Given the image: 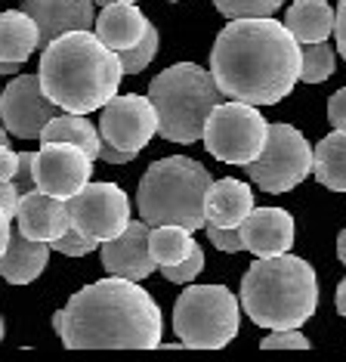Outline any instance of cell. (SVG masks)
<instances>
[{
  "label": "cell",
  "instance_id": "1",
  "mask_svg": "<svg viewBox=\"0 0 346 362\" xmlns=\"http://www.w3.org/2000/svg\"><path fill=\"white\" fill-rule=\"evenodd\" d=\"M300 44L272 16L229 19L210 50V75L220 93L251 105H275L297 87Z\"/></svg>",
  "mask_w": 346,
  "mask_h": 362
},
{
  "label": "cell",
  "instance_id": "2",
  "mask_svg": "<svg viewBox=\"0 0 346 362\" xmlns=\"http://www.w3.org/2000/svg\"><path fill=\"white\" fill-rule=\"evenodd\" d=\"M53 328L68 350H155L164 319L139 282L109 276L74 291L53 316Z\"/></svg>",
  "mask_w": 346,
  "mask_h": 362
},
{
  "label": "cell",
  "instance_id": "3",
  "mask_svg": "<svg viewBox=\"0 0 346 362\" xmlns=\"http://www.w3.org/2000/svg\"><path fill=\"white\" fill-rule=\"evenodd\" d=\"M37 78L44 93L62 112H99L118 93L124 69L121 56L96 37L93 28L65 31L40 50Z\"/></svg>",
  "mask_w": 346,
  "mask_h": 362
},
{
  "label": "cell",
  "instance_id": "4",
  "mask_svg": "<svg viewBox=\"0 0 346 362\" xmlns=\"http://www.w3.org/2000/svg\"><path fill=\"white\" fill-rule=\"evenodd\" d=\"M241 310L253 325L278 332L300 328L316 316L318 279L309 260L297 254H272L257 257L241 276Z\"/></svg>",
  "mask_w": 346,
  "mask_h": 362
},
{
  "label": "cell",
  "instance_id": "5",
  "mask_svg": "<svg viewBox=\"0 0 346 362\" xmlns=\"http://www.w3.org/2000/svg\"><path fill=\"white\" fill-rule=\"evenodd\" d=\"M213 183L210 170L186 155H170L155 164L139 180L136 208L148 226H183L189 233L204 229V199Z\"/></svg>",
  "mask_w": 346,
  "mask_h": 362
},
{
  "label": "cell",
  "instance_id": "6",
  "mask_svg": "<svg viewBox=\"0 0 346 362\" xmlns=\"http://www.w3.org/2000/svg\"><path fill=\"white\" fill-rule=\"evenodd\" d=\"M148 100L158 112V136L167 143L192 146L201 139L208 115L222 103V93L210 69L195 62H177L148 84Z\"/></svg>",
  "mask_w": 346,
  "mask_h": 362
},
{
  "label": "cell",
  "instance_id": "7",
  "mask_svg": "<svg viewBox=\"0 0 346 362\" xmlns=\"http://www.w3.org/2000/svg\"><path fill=\"white\" fill-rule=\"evenodd\" d=\"M238 325L241 300L226 285H189L173 307V332L192 350H222Z\"/></svg>",
  "mask_w": 346,
  "mask_h": 362
},
{
  "label": "cell",
  "instance_id": "8",
  "mask_svg": "<svg viewBox=\"0 0 346 362\" xmlns=\"http://www.w3.org/2000/svg\"><path fill=\"white\" fill-rule=\"evenodd\" d=\"M269 134V121L263 118L260 105L241 103V100H229L217 103L213 112L208 115L204 124V146L217 161L222 164H251L266 146Z\"/></svg>",
  "mask_w": 346,
  "mask_h": 362
},
{
  "label": "cell",
  "instance_id": "9",
  "mask_svg": "<svg viewBox=\"0 0 346 362\" xmlns=\"http://www.w3.org/2000/svg\"><path fill=\"white\" fill-rule=\"evenodd\" d=\"M312 174V146L291 124H269L266 146L247 164V177L260 192L282 195Z\"/></svg>",
  "mask_w": 346,
  "mask_h": 362
},
{
  "label": "cell",
  "instance_id": "10",
  "mask_svg": "<svg viewBox=\"0 0 346 362\" xmlns=\"http://www.w3.org/2000/svg\"><path fill=\"white\" fill-rule=\"evenodd\" d=\"M65 204H68L71 226L96 238L99 245L121 235L133 220L130 217V199L118 183H87L71 199H65Z\"/></svg>",
  "mask_w": 346,
  "mask_h": 362
},
{
  "label": "cell",
  "instance_id": "11",
  "mask_svg": "<svg viewBox=\"0 0 346 362\" xmlns=\"http://www.w3.org/2000/svg\"><path fill=\"white\" fill-rule=\"evenodd\" d=\"M158 134V112L145 93H114L99 115V136L127 152H143Z\"/></svg>",
  "mask_w": 346,
  "mask_h": 362
},
{
  "label": "cell",
  "instance_id": "12",
  "mask_svg": "<svg viewBox=\"0 0 346 362\" xmlns=\"http://www.w3.org/2000/svg\"><path fill=\"white\" fill-rule=\"evenodd\" d=\"M62 109L56 105L40 87L37 75H19L0 90V118L6 134L19 139H40L44 127Z\"/></svg>",
  "mask_w": 346,
  "mask_h": 362
},
{
  "label": "cell",
  "instance_id": "13",
  "mask_svg": "<svg viewBox=\"0 0 346 362\" xmlns=\"http://www.w3.org/2000/svg\"><path fill=\"white\" fill-rule=\"evenodd\" d=\"M93 174V158L71 143H44L35 152V189L56 199H71Z\"/></svg>",
  "mask_w": 346,
  "mask_h": 362
},
{
  "label": "cell",
  "instance_id": "14",
  "mask_svg": "<svg viewBox=\"0 0 346 362\" xmlns=\"http://www.w3.org/2000/svg\"><path fill=\"white\" fill-rule=\"evenodd\" d=\"M148 235H152V226L139 217L130 220L121 235L102 242V267L109 269V276L143 282L158 269V263L152 260V251H148Z\"/></svg>",
  "mask_w": 346,
  "mask_h": 362
},
{
  "label": "cell",
  "instance_id": "15",
  "mask_svg": "<svg viewBox=\"0 0 346 362\" xmlns=\"http://www.w3.org/2000/svg\"><path fill=\"white\" fill-rule=\"evenodd\" d=\"M244 242V251L253 257H272V254H287L297 242L294 217L285 208H253L238 226Z\"/></svg>",
  "mask_w": 346,
  "mask_h": 362
},
{
  "label": "cell",
  "instance_id": "16",
  "mask_svg": "<svg viewBox=\"0 0 346 362\" xmlns=\"http://www.w3.org/2000/svg\"><path fill=\"white\" fill-rule=\"evenodd\" d=\"M68 226H71V217H68L65 199L47 195L40 189H31V192L19 195V204H16V229L22 235L35 238V242H53Z\"/></svg>",
  "mask_w": 346,
  "mask_h": 362
},
{
  "label": "cell",
  "instance_id": "17",
  "mask_svg": "<svg viewBox=\"0 0 346 362\" xmlns=\"http://www.w3.org/2000/svg\"><path fill=\"white\" fill-rule=\"evenodd\" d=\"M22 10L37 22L40 47H47L65 31H87L96 22L93 0H25Z\"/></svg>",
  "mask_w": 346,
  "mask_h": 362
},
{
  "label": "cell",
  "instance_id": "18",
  "mask_svg": "<svg viewBox=\"0 0 346 362\" xmlns=\"http://www.w3.org/2000/svg\"><path fill=\"white\" fill-rule=\"evenodd\" d=\"M145 28H148V19L143 16V10L136 4H127V0H112L109 6H99V16L93 22L96 37L105 47H112L114 53L130 50L133 44H139Z\"/></svg>",
  "mask_w": 346,
  "mask_h": 362
},
{
  "label": "cell",
  "instance_id": "19",
  "mask_svg": "<svg viewBox=\"0 0 346 362\" xmlns=\"http://www.w3.org/2000/svg\"><path fill=\"white\" fill-rule=\"evenodd\" d=\"M253 211V192L241 180H213L204 199V220L213 226H241Z\"/></svg>",
  "mask_w": 346,
  "mask_h": 362
},
{
  "label": "cell",
  "instance_id": "20",
  "mask_svg": "<svg viewBox=\"0 0 346 362\" xmlns=\"http://www.w3.org/2000/svg\"><path fill=\"white\" fill-rule=\"evenodd\" d=\"M49 260V242H35V238L22 235L19 229H13L10 245L0 254V276L10 285H28L44 273Z\"/></svg>",
  "mask_w": 346,
  "mask_h": 362
},
{
  "label": "cell",
  "instance_id": "21",
  "mask_svg": "<svg viewBox=\"0 0 346 362\" xmlns=\"http://www.w3.org/2000/svg\"><path fill=\"white\" fill-rule=\"evenodd\" d=\"M334 10L328 0H294L285 13V28L297 37V44H321L334 35Z\"/></svg>",
  "mask_w": 346,
  "mask_h": 362
},
{
  "label": "cell",
  "instance_id": "22",
  "mask_svg": "<svg viewBox=\"0 0 346 362\" xmlns=\"http://www.w3.org/2000/svg\"><path fill=\"white\" fill-rule=\"evenodd\" d=\"M40 47L37 22L25 10H4L0 13V59L22 62Z\"/></svg>",
  "mask_w": 346,
  "mask_h": 362
},
{
  "label": "cell",
  "instance_id": "23",
  "mask_svg": "<svg viewBox=\"0 0 346 362\" xmlns=\"http://www.w3.org/2000/svg\"><path fill=\"white\" fill-rule=\"evenodd\" d=\"M312 174L321 186L346 192V130H334L312 146Z\"/></svg>",
  "mask_w": 346,
  "mask_h": 362
},
{
  "label": "cell",
  "instance_id": "24",
  "mask_svg": "<svg viewBox=\"0 0 346 362\" xmlns=\"http://www.w3.org/2000/svg\"><path fill=\"white\" fill-rule=\"evenodd\" d=\"M40 143H71V146H80L90 158H99V127L93 124L90 118L78 112H59L53 121L44 127L40 134Z\"/></svg>",
  "mask_w": 346,
  "mask_h": 362
},
{
  "label": "cell",
  "instance_id": "25",
  "mask_svg": "<svg viewBox=\"0 0 346 362\" xmlns=\"http://www.w3.org/2000/svg\"><path fill=\"white\" fill-rule=\"evenodd\" d=\"M195 248L192 233L183 226H152V235H148V251H152V260L158 267H167V263H179L183 257H189Z\"/></svg>",
  "mask_w": 346,
  "mask_h": 362
},
{
  "label": "cell",
  "instance_id": "26",
  "mask_svg": "<svg viewBox=\"0 0 346 362\" xmlns=\"http://www.w3.org/2000/svg\"><path fill=\"white\" fill-rule=\"evenodd\" d=\"M300 56H303V69H300L303 84H321V81H328L334 75L337 56L331 44H325V40L321 44H303Z\"/></svg>",
  "mask_w": 346,
  "mask_h": 362
},
{
  "label": "cell",
  "instance_id": "27",
  "mask_svg": "<svg viewBox=\"0 0 346 362\" xmlns=\"http://www.w3.org/2000/svg\"><path fill=\"white\" fill-rule=\"evenodd\" d=\"M158 44H161V37H158V28L148 22V28H145V35L139 37V44H133L130 50H121V69H124V75H139V71H145L148 69V62L158 56Z\"/></svg>",
  "mask_w": 346,
  "mask_h": 362
},
{
  "label": "cell",
  "instance_id": "28",
  "mask_svg": "<svg viewBox=\"0 0 346 362\" xmlns=\"http://www.w3.org/2000/svg\"><path fill=\"white\" fill-rule=\"evenodd\" d=\"M213 6L226 19H247V16H275L285 0H213Z\"/></svg>",
  "mask_w": 346,
  "mask_h": 362
},
{
  "label": "cell",
  "instance_id": "29",
  "mask_svg": "<svg viewBox=\"0 0 346 362\" xmlns=\"http://www.w3.org/2000/svg\"><path fill=\"white\" fill-rule=\"evenodd\" d=\"M158 269H161V276L167 279V282H173V285H189L204 269V251H201V245H195L192 254L183 257L179 263H167V267H158Z\"/></svg>",
  "mask_w": 346,
  "mask_h": 362
},
{
  "label": "cell",
  "instance_id": "30",
  "mask_svg": "<svg viewBox=\"0 0 346 362\" xmlns=\"http://www.w3.org/2000/svg\"><path fill=\"white\" fill-rule=\"evenodd\" d=\"M96 248H99L96 238L84 235L80 229H74V226H68L59 238H53V242H49V251H59V254H65V257H84V254L96 251Z\"/></svg>",
  "mask_w": 346,
  "mask_h": 362
},
{
  "label": "cell",
  "instance_id": "31",
  "mask_svg": "<svg viewBox=\"0 0 346 362\" xmlns=\"http://www.w3.org/2000/svg\"><path fill=\"white\" fill-rule=\"evenodd\" d=\"M260 350H309V337L300 328H278L263 337Z\"/></svg>",
  "mask_w": 346,
  "mask_h": 362
},
{
  "label": "cell",
  "instance_id": "32",
  "mask_svg": "<svg viewBox=\"0 0 346 362\" xmlns=\"http://www.w3.org/2000/svg\"><path fill=\"white\" fill-rule=\"evenodd\" d=\"M204 229H208V238L213 242V248H220L222 254L244 251V242H241V233H238V226H213V223H204Z\"/></svg>",
  "mask_w": 346,
  "mask_h": 362
},
{
  "label": "cell",
  "instance_id": "33",
  "mask_svg": "<svg viewBox=\"0 0 346 362\" xmlns=\"http://www.w3.org/2000/svg\"><path fill=\"white\" fill-rule=\"evenodd\" d=\"M13 186L19 195L35 189V152H19V168H16Z\"/></svg>",
  "mask_w": 346,
  "mask_h": 362
},
{
  "label": "cell",
  "instance_id": "34",
  "mask_svg": "<svg viewBox=\"0 0 346 362\" xmlns=\"http://www.w3.org/2000/svg\"><path fill=\"white\" fill-rule=\"evenodd\" d=\"M328 121L334 130H346V87H340L328 100Z\"/></svg>",
  "mask_w": 346,
  "mask_h": 362
},
{
  "label": "cell",
  "instance_id": "35",
  "mask_svg": "<svg viewBox=\"0 0 346 362\" xmlns=\"http://www.w3.org/2000/svg\"><path fill=\"white\" fill-rule=\"evenodd\" d=\"M139 152H127V149H118V146H112V143H99V161H109V164H130L136 158Z\"/></svg>",
  "mask_w": 346,
  "mask_h": 362
},
{
  "label": "cell",
  "instance_id": "36",
  "mask_svg": "<svg viewBox=\"0 0 346 362\" xmlns=\"http://www.w3.org/2000/svg\"><path fill=\"white\" fill-rule=\"evenodd\" d=\"M334 40H337V50H340V56L346 59V0H340L334 10Z\"/></svg>",
  "mask_w": 346,
  "mask_h": 362
},
{
  "label": "cell",
  "instance_id": "37",
  "mask_svg": "<svg viewBox=\"0 0 346 362\" xmlns=\"http://www.w3.org/2000/svg\"><path fill=\"white\" fill-rule=\"evenodd\" d=\"M16 168H19V152H13L10 146H0V180H13Z\"/></svg>",
  "mask_w": 346,
  "mask_h": 362
},
{
  "label": "cell",
  "instance_id": "38",
  "mask_svg": "<svg viewBox=\"0 0 346 362\" xmlns=\"http://www.w3.org/2000/svg\"><path fill=\"white\" fill-rule=\"evenodd\" d=\"M13 214L4 208V202H0V254L6 251V245H10V235H13Z\"/></svg>",
  "mask_w": 346,
  "mask_h": 362
},
{
  "label": "cell",
  "instance_id": "39",
  "mask_svg": "<svg viewBox=\"0 0 346 362\" xmlns=\"http://www.w3.org/2000/svg\"><path fill=\"white\" fill-rule=\"evenodd\" d=\"M334 303H337V313L346 319V279L337 285V294H334Z\"/></svg>",
  "mask_w": 346,
  "mask_h": 362
},
{
  "label": "cell",
  "instance_id": "40",
  "mask_svg": "<svg viewBox=\"0 0 346 362\" xmlns=\"http://www.w3.org/2000/svg\"><path fill=\"white\" fill-rule=\"evenodd\" d=\"M337 257H340V263L346 267V226L340 229V235H337Z\"/></svg>",
  "mask_w": 346,
  "mask_h": 362
},
{
  "label": "cell",
  "instance_id": "41",
  "mask_svg": "<svg viewBox=\"0 0 346 362\" xmlns=\"http://www.w3.org/2000/svg\"><path fill=\"white\" fill-rule=\"evenodd\" d=\"M22 69V62H4L0 59V75H16Z\"/></svg>",
  "mask_w": 346,
  "mask_h": 362
},
{
  "label": "cell",
  "instance_id": "42",
  "mask_svg": "<svg viewBox=\"0 0 346 362\" xmlns=\"http://www.w3.org/2000/svg\"><path fill=\"white\" fill-rule=\"evenodd\" d=\"M0 146H10V136H6V127H0Z\"/></svg>",
  "mask_w": 346,
  "mask_h": 362
},
{
  "label": "cell",
  "instance_id": "43",
  "mask_svg": "<svg viewBox=\"0 0 346 362\" xmlns=\"http://www.w3.org/2000/svg\"><path fill=\"white\" fill-rule=\"evenodd\" d=\"M93 4H96V6H109L112 0H93Z\"/></svg>",
  "mask_w": 346,
  "mask_h": 362
},
{
  "label": "cell",
  "instance_id": "44",
  "mask_svg": "<svg viewBox=\"0 0 346 362\" xmlns=\"http://www.w3.org/2000/svg\"><path fill=\"white\" fill-rule=\"evenodd\" d=\"M0 341H4V316H0Z\"/></svg>",
  "mask_w": 346,
  "mask_h": 362
},
{
  "label": "cell",
  "instance_id": "45",
  "mask_svg": "<svg viewBox=\"0 0 346 362\" xmlns=\"http://www.w3.org/2000/svg\"><path fill=\"white\" fill-rule=\"evenodd\" d=\"M127 4H139V0H127Z\"/></svg>",
  "mask_w": 346,
  "mask_h": 362
}]
</instances>
